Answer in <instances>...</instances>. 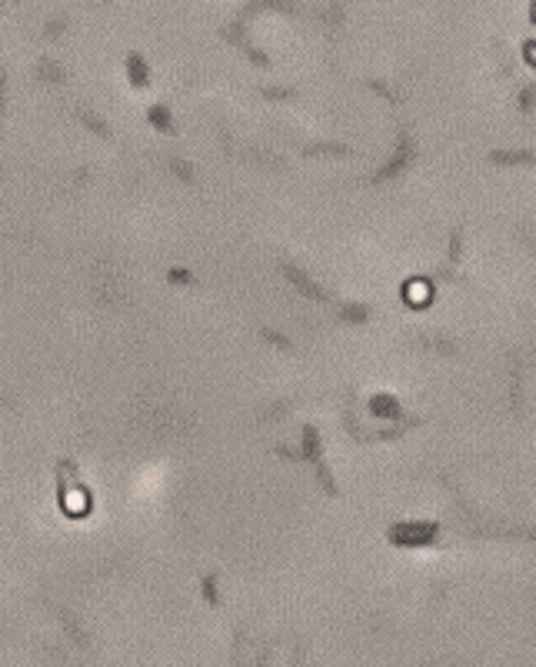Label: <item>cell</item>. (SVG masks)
Instances as JSON below:
<instances>
[{"label":"cell","mask_w":536,"mask_h":667,"mask_svg":"<svg viewBox=\"0 0 536 667\" xmlns=\"http://www.w3.org/2000/svg\"><path fill=\"white\" fill-rule=\"evenodd\" d=\"M440 537V528L433 521H403L390 528V541L400 547H426Z\"/></svg>","instance_id":"1"},{"label":"cell","mask_w":536,"mask_h":667,"mask_svg":"<svg viewBox=\"0 0 536 667\" xmlns=\"http://www.w3.org/2000/svg\"><path fill=\"white\" fill-rule=\"evenodd\" d=\"M283 277H287L290 284L303 294V297H310V301H327V297H330V294L323 291V287H320V284H316V280L310 277L303 267H297V264H283Z\"/></svg>","instance_id":"2"},{"label":"cell","mask_w":536,"mask_h":667,"mask_svg":"<svg viewBox=\"0 0 536 667\" xmlns=\"http://www.w3.org/2000/svg\"><path fill=\"white\" fill-rule=\"evenodd\" d=\"M413 157H416V147H413V140H410V134H400V140H397V153L390 157V164L376 174V181H386V177H393L397 170H403V167L410 164Z\"/></svg>","instance_id":"3"},{"label":"cell","mask_w":536,"mask_h":667,"mask_svg":"<svg viewBox=\"0 0 536 667\" xmlns=\"http://www.w3.org/2000/svg\"><path fill=\"white\" fill-rule=\"evenodd\" d=\"M370 414L380 417V420H400V401L393 394H373L370 397Z\"/></svg>","instance_id":"4"},{"label":"cell","mask_w":536,"mask_h":667,"mask_svg":"<svg viewBox=\"0 0 536 667\" xmlns=\"http://www.w3.org/2000/svg\"><path fill=\"white\" fill-rule=\"evenodd\" d=\"M147 124L153 130H164V134H177V121H174V111L167 104H150L147 107Z\"/></svg>","instance_id":"5"},{"label":"cell","mask_w":536,"mask_h":667,"mask_svg":"<svg viewBox=\"0 0 536 667\" xmlns=\"http://www.w3.org/2000/svg\"><path fill=\"white\" fill-rule=\"evenodd\" d=\"M127 77L134 87H147L150 83V64L143 60V54H127Z\"/></svg>","instance_id":"6"},{"label":"cell","mask_w":536,"mask_h":667,"mask_svg":"<svg viewBox=\"0 0 536 667\" xmlns=\"http://www.w3.org/2000/svg\"><path fill=\"white\" fill-rule=\"evenodd\" d=\"M37 77H41V81H47V83H64V81H67V70L60 67L54 57H43L41 64H37Z\"/></svg>","instance_id":"7"},{"label":"cell","mask_w":536,"mask_h":667,"mask_svg":"<svg viewBox=\"0 0 536 667\" xmlns=\"http://www.w3.org/2000/svg\"><path fill=\"white\" fill-rule=\"evenodd\" d=\"M77 121H80L83 127H90V130H94L97 137H107V140L113 137L111 124H107V121H100V117H97L94 111H87V107H80V111H77Z\"/></svg>","instance_id":"8"},{"label":"cell","mask_w":536,"mask_h":667,"mask_svg":"<svg viewBox=\"0 0 536 667\" xmlns=\"http://www.w3.org/2000/svg\"><path fill=\"white\" fill-rule=\"evenodd\" d=\"M490 160H493V164H533V153L530 151H509V153L493 151Z\"/></svg>","instance_id":"9"},{"label":"cell","mask_w":536,"mask_h":667,"mask_svg":"<svg viewBox=\"0 0 536 667\" xmlns=\"http://www.w3.org/2000/svg\"><path fill=\"white\" fill-rule=\"evenodd\" d=\"M303 458L320 460V437H316V427H306V431H303Z\"/></svg>","instance_id":"10"},{"label":"cell","mask_w":536,"mask_h":667,"mask_svg":"<svg viewBox=\"0 0 536 667\" xmlns=\"http://www.w3.org/2000/svg\"><path fill=\"white\" fill-rule=\"evenodd\" d=\"M167 167L174 170V177H177V181L193 184V167L187 164V160H180V157H170V160H167Z\"/></svg>","instance_id":"11"},{"label":"cell","mask_w":536,"mask_h":667,"mask_svg":"<svg viewBox=\"0 0 536 667\" xmlns=\"http://www.w3.org/2000/svg\"><path fill=\"white\" fill-rule=\"evenodd\" d=\"M340 314H344V320H350V324H367V317H370V307H363V304H346Z\"/></svg>","instance_id":"12"},{"label":"cell","mask_w":536,"mask_h":667,"mask_svg":"<svg viewBox=\"0 0 536 667\" xmlns=\"http://www.w3.org/2000/svg\"><path fill=\"white\" fill-rule=\"evenodd\" d=\"M200 587H204V600H206V604L220 607V591H217V577H213V574H206L204 581H200Z\"/></svg>","instance_id":"13"},{"label":"cell","mask_w":536,"mask_h":667,"mask_svg":"<svg viewBox=\"0 0 536 667\" xmlns=\"http://www.w3.org/2000/svg\"><path fill=\"white\" fill-rule=\"evenodd\" d=\"M260 334H263V341H270V344H276V348H280V350H293V341H290V337H283V334L270 331V327H267V331H260Z\"/></svg>","instance_id":"14"},{"label":"cell","mask_w":536,"mask_h":667,"mask_svg":"<svg viewBox=\"0 0 536 667\" xmlns=\"http://www.w3.org/2000/svg\"><path fill=\"white\" fill-rule=\"evenodd\" d=\"M167 280H170V284H187V287H190L193 274L190 270H183V267H174V270H167Z\"/></svg>","instance_id":"15"},{"label":"cell","mask_w":536,"mask_h":667,"mask_svg":"<svg viewBox=\"0 0 536 667\" xmlns=\"http://www.w3.org/2000/svg\"><path fill=\"white\" fill-rule=\"evenodd\" d=\"M64 27H67V20H64V17H57V20H47V30H43V34H47V37H60V34H64Z\"/></svg>","instance_id":"16"},{"label":"cell","mask_w":536,"mask_h":667,"mask_svg":"<svg viewBox=\"0 0 536 667\" xmlns=\"http://www.w3.org/2000/svg\"><path fill=\"white\" fill-rule=\"evenodd\" d=\"M3 107H7V70L0 67V117H3Z\"/></svg>","instance_id":"17"},{"label":"cell","mask_w":536,"mask_h":667,"mask_svg":"<svg viewBox=\"0 0 536 667\" xmlns=\"http://www.w3.org/2000/svg\"><path fill=\"white\" fill-rule=\"evenodd\" d=\"M530 104H533V90H530V87H523V94H520V111L530 114Z\"/></svg>","instance_id":"18"},{"label":"cell","mask_w":536,"mask_h":667,"mask_svg":"<svg viewBox=\"0 0 536 667\" xmlns=\"http://www.w3.org/2000/svg\"><path fill=\"white\" fill-rule=\"evenodd\" d=\"M267 97H293L290 90H267Z\"/></svg>","instance_id":"19"}]
</instances>
